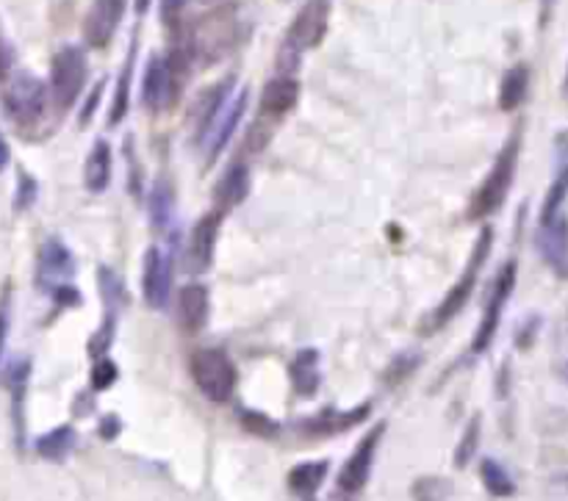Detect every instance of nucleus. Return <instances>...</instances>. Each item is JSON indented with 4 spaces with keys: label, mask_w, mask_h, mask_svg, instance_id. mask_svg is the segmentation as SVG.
Returning a JSON list of instances; mask_svg holds the SVG:
<instances>
[{
    "label": "nucleus",
    "mask_w": 568,
    "mask_h": 501,
    "mask_svg": "<svg viewBox=\"0 0 568 501\" xmlns=\"http://www.w3.org/2000/svg\"><path fill=\"white\" fill-rule=\"evenodd\" d=\"M236 42H239V14H236V7L225 3V7L205 12L192 25L189 53H192V59H200V65H217L234 53Z\"/></svg>",
    "instance_id": "1"
},
{
    "label": "nucleus",
    "mask_w": 568,
    "mask_h": 501,
    "mask_svg": "<svg viewBox=\"0 0 568 501\" xmlns=\"http://www.w3.org/2000/svg\"><path fill=\"white\" fill-rule=\"evenodd\" d=\"M519 152H522V136L513 134L504 141L493 167L488 170V175L482 178L480 186H477L475 197H472L469 203V219H486V216L497 214V210L502 208L510 189H513L515 170H519Z\"/></svg>",
    "instance_id": "2"
},
{
    "label": "nucleus",
    "mask_w": 568,
    "mask_h": 501,
    "mask_svg": "<svg viewBox=\"0 0 568 501\" xmlns=\"http://www.w3.org/2000/svg\"><path fill=\"white\" fill-rule=\"evenodd\" d=\"M491 247H493V230L482 228L480 236H477L475 247H472L469 263H466V269L461 272L455 286L446 292V297L441 299V305L433 310V316H430V330H441V327H446L463 308H466V303H469L472 292H475L477 286V277H480L482 266H486L488 255H491Z\"/></svg>",
    "instance_id": "3"
},
{
    "label": "nucleus",
    "mask_w": 568,
    "mask_h": 501,
    "mask_svg": "<svg viewBox=\"0 0 568 501\" xmlns=\"http://www.w3.org/2000/svg\"><path fill=\"white\" fill-rule=\"evenodd\" d=\"M189 372H192L194 385H197L200 394L208 402L225 405L234 399L239 372H236L234 361L223 350H214V346L197 350L192 355V361H189Z\"/></svg>",
    "instance_id": "4"
},
{
    "label": "nucleus",
    "mask_w": 568,
    "mask_h": 501,
    "mask_svg": "<svg viewBox=\"0 0 568 501\" xmlns=\"http://www.w3.org/2000/svg\"><path fill=\"white\" fill-rule=\"evenodd\" d=\"M89 76V61L83 47L78 45H65L54 56V65H50V100L56 103V109L67 111L78 103L83 87H87Z\"/></svg>",
    "instance_id": "5"
},
{
    "label": "nucleus",
    "mask_w": 568,
    "mask_h": 501,
    "mask_svg": "<svg viewBox=\"0 0 568 501\" xmlns=\"http://www.w3.org/2000/svg\"><path fill=\"white\" fill-rule=\"evenodd\" d=\"M47 100H50V92H47L45 83L39 78L29 76V72L14 76L9 81L7 94H3V105H7L9 117L20 125L39 123L47 109Z\"/></svg>",
    "instance_id": "6"
},
{
    "label": "nucleus",
    "mask_w": 568,
    "mask_h": 501,
    "mask_svg": "<svg viewBox=\"0 0 568 501\" xmlns=\"http://www.w3.org/2000/svg\"><path fill=\"white\" fill-rule=\"evenodd\" d=\"M247 103H250V89H241L239 94H234V98H230L228 103L219 109V114L214 117V123L197 136V145L203 147L208 163L217 161V158L225 152V147L230 145V139H234L236 128H239V123H241V117H245Z\"/></svg>",
    "instance_id": "7"
},
{
    "label": "nucleus",
    "mask_w": 568,
    "mask_h": 501,
    "mask_svg": "<svg viewBox=\"0 0 568 501\" xmlns=\"http://www.w3.org/2000/svg\"><path fill=\"white\" fill-rule=\"evenodd\" d=\"M330 25V3L328 0H308L292 20L286 34V50L305 53L322 45Z\"/></svg>",
    "instance_id": "8"
},
{
    "label": "nucleus",
    "mask_w": 568,
    "mask_h": 501,
    "mask_svg": "<svg viewBox=\"0 0 568 501\" xmlns=\"http://www.w3.org/2000/svg\"><path fill=\"white\" fill-rule=\"evenodd\" d=\"M513 288H515V261H508L502 269H499L497 281H493L486 314H482L480 327H477L475 332V341H472V352H475V355H480V352H486L488 346H491L493 335H497L499 330V321H502L504 305H508Z\"/></svg>",
    "instance_id": "9"
},
{
    "label": "nucleus",
    "mask_w": 568,
    "mask_h": 501,
    "mask_svg": "<svg viewBox=\"0 0 568 501\" xmlns=\"http://www.w3.org/2000/svg\"><path fill=\"white\" fill-rule=\"evenodd\" d=\"M541 261L549 266L557 281H568V216L566 210L538 219V234H535Z\"/></svg>",
    "instance_id": "10"
},
{
    "label": "nucleus",
    "mask_w": 568,
    "mask_h": 501,
    "mask_svg": "<svg viewBox=\"0 0 568 501\" xmlns=\"http://www.w3.org/2000/svg\"><path fill=\"white\" fill-rule=\"evenodd\" d=\"M383 435H386V424H377L375 430L366 432L364 441L357 443V449L352 452L350 460L344 463V468H341L339 474V488L344 490V493H357V490L366 488Z\"/></svg>",
    "instance_id": "11"
},
{
    "label": "nucleus",
    "mask_w": 568,
    "mask_h": 501,
    "mask_svg": "<svg viewBox=\"0 0 568 501\" xmlns=\"http://www.w3.org/2000/svg\"><path fill=\"white\" fill-rule=\"evenodd\" d=\"M128 0H92L87 18H83V39L89 47H109L120 23L125 18Z\"/></svg>",
    "instance_id": "12"
},
{
    "label": "nucleus",
    "mask_w": 568,
    "mask_h": 501,
    "mask_svg": "<svg viewBox=\"0 0 568 501\" xmlns=\"http://www.w3.org/2000/svg\"><path fill=\"white\" fill-rule=\"evenodd\" d=\"M223 219H225V214L217 208H212L208 214H203L197 219V225L192 228V236H189V247H186L189 272L203 274L205 269L212 266L214 250H217L219 225H223Z\"/></svg>",
    "instance_id": "13"
},
{
    "label": "nucleus",
    "mask_w": 568,
    "mask_h": 501,
    "mask_svg": "<svg viewBox=\"0 0 568 501\" xmlns=\"http://www.w3.org/2000/svg\"><path fill=\"white\" fill-rule=\"evenodd\" d=\"M172 292V261L161 247H150L145 252V269H141V294L150 308L161 310L170 303Z\"/></svg>",
    "instance_id": "14"
},
{
    "label": "nucleus",
    "mask_w": 568,
    "mask_h": 501,
    "mask_svg": "<svg viewBox=\"0 0 568 501\" xmlns=\"http://www.w3.org/2000/svg\"><path fill=\"white\" fill-rule=\"evenodd\" d=\"M568 200V130L557 134L555 141V178L549 183L544 205H541V219L560 214Z\"/></svg>",
    "instance_id": "15"
},
{
    "label": "nucleus",
    "mask_w": 568,
    "mask_h": 501,
    "mask_svg": "<svg viewBox=\"0 0 568 501\" xmlns=\"http://www.w3.org/2000/svg\"><path fill=\"white\" fill-rule=\"evenodd\" d=\"M299 100V83L292 76H277L272 81H266L264 92H261V105L258 111L264 114L266 119H281L286 117L288 111L297 105Z\"/></svg>",
    "instance_id": "16"
},
{
    "label": "nucleus",
    "mask_w": 568,
    "mask_h": 501,
    "mask_svg": "<svg viewBox=\"0 0 568 501\" xmlns=\"http://www.w3.org/2000/svg\"><path fill=\"white\" fill-rule=\"evenodd\" d=\"M208 310H212V297H208V288L200 283L186 286L178 294V324L186 332L203 330L208 321Z\"/></svg>",
    "instance_id": "17"
},
{
    "label": "nucleus",
    "mask_w": 568,
    "mask_h": 501,
    "mask_svg": "<svg viewBox=\"0 0 568 501\" xmlns=\"http://www.w3.org/2000/svg\"><path fill=\"white\" fill-rule=\"evenodd\" d=\"M76 269V261H72L70 250H67L65 241L59 239H47L39 250V283L47 286V283H61L72 274Z\"/></svg>",
    "instance_id": "18"
},
{
    "label": "nucleus",
    "mask_w": 568,
    "mask_h": 501,
    "mask_svg": "<svg viewBox=\"0 0 568 501\" xmlns=\"http://www.w3.org/2000/svg\"><path fill=\"white\" fill-rule=\"evenodd\" d=\"M247 192H250V172H247L245 163L236 161L223 175L219 186L214 189V208L228 214L230 208H236L247 197Z\"/></svg>",
    "instance_id": "19"
},
{
    "label": "nucleus",
    "mask_w": 568,
    "mask_h": 501,
    "mask_svg": "<svg viewBox=\"0 0 568 501\" xmlns=\"http://www.w3.org/2000/svg\"><path fill=\"white\" fill-rule=\"evenodd\" d=\"M112 181V145L106 139H98L87 156V167H83V183L89 192L100 194L109 189Z\"/></svg>",
    "instance_id": "20"
},
{
    "label": "nucleus",
    "mask_w": 568,
    "mask_h": 501,
    "mask_svg": "<svg viewBox=\"0 0 568 501\" xmlns=\"http://www.w3.org/2000/svg\"><path fill=\"white\" fill-rule=\"evenodd\" d=\"M230 94H234V78H225V81L214 83L212 89H205V92L200 94L197 103H194L192 109V117L194 123H197V136L214 123V117H217L219 109L228 103Z\"/></svg>",
    "instance_id": "21"
},
{
    "label": "nucleus",
    "mask_w": 568,
    "mask_h": 501,
    "mask_svg": "<svg viewBox=\"0 0 568 501\" xmlns=\"http://www.w3.org/2000/svg\"><path fill=\"white\" fill-rule=\"evenodd\" d=\"M292 383L294 391L299 397H314L319 391V383H322V374H319V352L317 350H303L292 361Z\"/></svg>",
    "instance_id": "22"
},
{
    "label": "nucleus",
    "mask_w": 568,
    "mask_h": 501,
    "mask_svg": "<svg viewBox=\"0 0 568 501\" xmlns=\"http://www.w3.org/2000/svg\"><path fill=\"white\" fill-rule=\"evenodd\" d=\"M530 89V67L515 65L504 72L502 87H499V109L502 111H515L524 103Z\"/></svg>",
    "instance_id": "23"
},
{
    "label": "nucleus",
    "mask_w": 568,
    "mask_h": 501,
    "mask_svg": "<svg viewBox=\"0 0 568 501\" xmlns=\"http://www.w3.org/2000/svg\"><path fill=\"white\" fill-rule=\"evenodd\" d=\"M76 449V430L70 424H61L56 430L45 432V435L36 441V455L45 457L50 463L67 460V455Z\"/></svg>",
    "instance_id": "24"
},
{
    "label": "nucleus",
    "mask_w": 568,
    "mask_h": 501,
    "mask_svg": "<svg viewBox=\"0 0 568 501\" xmlns=\"http://www.w3.org/2000/svg\"><path fill=\"white\" fill-rule=\"evenodd\" d=\"M370 415V405H361L357 410L352 413H339V410H325L319 413L317 419H311L308 424L303 426L305 432H311V435H333V432L347 430V426L357 424V421H364Z\"/></svg>",
    "instance_id": "25"
},
{
    "label": "nucleus",
    "mask_w": 568,
    "mask_h": 501,
    "mask_svg": "<svg viewBox=\"0 0 568 501\" xmlns=\"http://www.w3.org/2000/svg\"><path fill=\"white\" fill-rule=\"evenodd\" d=\"M328 460H311V463H299V466L292 468L288 474V488L297 496H314L319 488H322L325 477H328Z\"/></svg>",
    "instance_id": "26"
},
{
    "label": "nucleus",
    "mask_w": 568,
    "mask_h": 501,
    "mask_svg": "<svg viewBox=\"0 0 568 501\" xmlns=\"http://www.w3.org/2000/svg\"><path fill=\"white\" fill-rule=\"evenodd\" d=\"M172 205H175V194H172L170 183L156 181L150 189V200H147V214H150L152 228L167 230L172 221Z\"/></svg>",
    "instance_id": "27"
},
{
    "label": "nucleus",
    "mask_w": 568,
    "mask_h": 501,
    "mask_svg": "<svg viewBox=\"0 0 568 501\" xmlns=\"http://www.w3.org/2000/svg\"><path fill=\"white\" fill-rule=\"evenodd\" d=\"M480 479L482 485H486L488 493L499 496V499L515 493V482L510 479V474L504 471L502 463H497L493 457H486V460L480 463Z\"/></svg>",
    "instance_id": "28"
},
{
    "label": "nucleus",
    "mask_w": 568,
    "mask_h": 501,
    "mask_svg": "<svg viewBox=\"0 0 568 501\" xmlns=\"http://www.w3.org/2000/svg\"><path fill=\"white\" fill-rule=\"evenodd\" d=\"M130 72H134V53H130V59L125 61L123 76H120V81H117V92H114V103H112V119H109L112 125H120L125 119V114H128Z\"/></svg>",
    "instance_id": "29"
},
{
    "label": "nucleus",
    "mask_w": 568,
    "mask_h": 501,
    "mask_svg": "<svg viewBox=\"0 0 568 501\" xmlns=\"http://www.w3.org/2000/svg\"><path fill=\"white\" fill-rule=\"evenodd\" d=\"M477 443H480V415H475V419L469 421V426H466V432H463L461 443H457V452H455L457 468L469 466V460L475 457V452H477Z\"/></svg>",
    "instance_id": "30"
},
{
    "label": "nucleus",
    "mask_w": 568,
    "mask_h": 501,
    "mask_svg": "<svg viewBox=\"0 0 568 501\" xmlns=\"http://www.w3.org/2000/svg\"><path fill=\"white\" fill-rule=\"evenodd\" d=\"M450 479L444 477H424L413 485V499L417 501H446L450 499Z\"/></svg>",
    "instance_id": "31"
},
{
    "label": "nucleus",
    "mask_w": 568,
    "mask_h": 501,
    "mask_svg": "<svg viewBox=\"0 0 568 501\" xmlns=\"http://www.w3.org/2000/svg\"><path fill=\"white\" fill-rule=\"evenodd\" d=\"M100 292H103V303L109 305V310H117V305L125 303V292H123V281H120L114 269L100 266Z\"/></svg>",
    "instance_id": "32"
},
{
    "label": "nucleus",
    "mask_w": 568,
    "mask_h": 501,
    "mask_svg": "<svg viewBox=\"0 0 568 501\" xmlns=\"http://www.w3.org/2000/svg\"><path fill=\"white\" fill-rule=\"evenodd\" d=\"M241 424L245 430H250L252 435H261V437H275L281 432V426L270 419V415L258 413V410H241Z\"/></svg>",
    "instance_id": "33"
},
{
    "label": "nucleus",
    "mask_w": 568,
    "mask_h": 501,
    "mask_svg": "<svg viewBox=\"0 0 568 501\" xmlns=\"http://www.w3.org/2000/svg\"><path fill=\"white\" fill-rule=\"evenodd\" d=\"M117 366H114V361H109L106 355H100L98 361H94L92 366V388L94 391H106V388H112L114 383H117Z\"/></svg>",
    "instance_id": "34"
},
{
    "label": "nucleus",
    "mask_w": 568,
    "mask_h": 501,
    "mask_svg": "<svg viewBox=\"0 0 568 501\" xmlns=\"http://www.w3.org/2000/svg\"><path fill=\"white\" fill-rule=\"evenodd\" d=\"M189 0H161V20H164L167 29H178L183 12H186Z\"/></svg>",
    "instance_id": "35"
},
{
    "label": "nucleus",
    "mask_w": 568,
    "mask_h": 501,
    "mask_svg": "<svg viewBox=\"0 0 568 501\" xmlns=\"http://www.w3.org/2000/svg\"><path fill=\"white\" fill-rule=\"evenodd\" d=\"M9 70H12V50H9L7 39L0 36V81L9 76Z\"/></svg>",
    "instance_id": "36"
},
{
    "label": "nucleus",
    "mask_w": 568,
    "mask_h": 501,
    "mask_svg": "<svg viewBox=\"0 0 568 501\" xmlns=\"http://www.w3.org/2000/svg\"><path fill=\"white\" fill-rule=\"evenodd\" d=\"M120 432V419L117 415H106L103 424H100V437H106V441H114Z\"/></svg>",
    "instance_id": "37"
},
{
    "label": "nucleus",
    "mask_w": 568,
    "mask_h": 501,
    "mask_svg": "<svg viewBox=\"0 0 568 501\" xmlns=\"http://www.w3.org/2000/svg\"><path fill=\"white\" fill-rule=\"evenodd\" d=\"M100 92H103V83H98V87L92 89V94H89V103H87V109L81 111V125H87L89 119H92V111H94V105L100 103Z\"/></svg>",
    "instance_id": "38"
},
{
    "label": "nucleus",
    "mask_w": 568,
    "mask_h": 501,
    "mask_svg": "<svg viewBox=\"0 0 568 501\" xmlns=\"http://www.w3.org/2000/svg\"><path fill=\"white\" fill-rule=\"evenodd\" d=\"M34 192H36L34 181H31V178H23V183H20V197H18V208H25V205H29V203H31V200H34Z\"/></svg>",
    "instance_id": "39"
},
{
    "label": "nucleus",
    "mask_w": 568,
    "mask_h": 501,
    "mask_svg": "<svg viewBox=\"0 0 568 501\" xmlns=\"http://www.w3.org/2000/svg\"><path fill=\"white\" fill-rule=\"evenodd\" d=\"M9 158H12V152H9V145H7V139H3V136H0V172L7 170Z\"/></svg>",
    "instance_id": "40"
},
{
    "label": "nucleus",
    "mask_w": 568,
    "mask_h": 501,
    "mask_svg": "<svg viewBox=\"0 0 568 501\" xmlns=\"http://www.w3.org/2000/svg\"><path fill=\"white\" fill-rule=\"evenodd\" d=\"M7 332H9V321L7 316L0 314V355H3V346H7Z\"/></svg>",
    "instance_id": "41"
},
{
    "label": "nucleus",
    "mask_w": 568,
    "mask_h": 501,
    "mask_svg": "<svg viewBox=\"0 0 568 501\" xmlns=\"http://www.w3.org/2000/svg\"><path fill=\"white\" fill-rule=\"evenodd\" d=\"M557 374H560V377H563V383H568V357L560 363V366H557Z\"/></svg>",
    "instance_id": "42"
},
{
    "label": "nucleus",
    "mask_w": 568,
    "mask_h": 501,
    "mask_svg": "<svg viewBox=\"0 0 568 501\" xmlns=\"http://www.w3.org/2000/svg\"><path fill=\"white\" fill-rule=\"evenodd\" d=\"M147 7H150V0H136V12L139 14H145Z\"/></svg>",
    "instance_id": "43"
},
{
    "label": "nucleus",
    "mask_w": 568,
    "mask_h": 501,
    "mask_svg": "<svg viewBox=\"0 0 568 501\" xmlns=\"http://www.w3.org/2000/svg\"><path fill=\"white\" fill-rule=\"evenodd\" d=\"M563 94L568 98V65H566V78H563Z\"/></svg>",
    "instance_id": "44"
},
{
    "label": "nucleus",
    "mask_w": 568,
    "mask_h": 501,
    "mask_svg": "<svg viewBox=\"0 0 568 501\" xmlns=\"http://www.w3.org/2000/svg\"><path fill=\"white\" fill-rule=\"evenodd\" d=\"M552 3H555V0H544V18H546V12L552 9Z\"/></svg>",
    "instance_id": "45"
}]
</instances>
